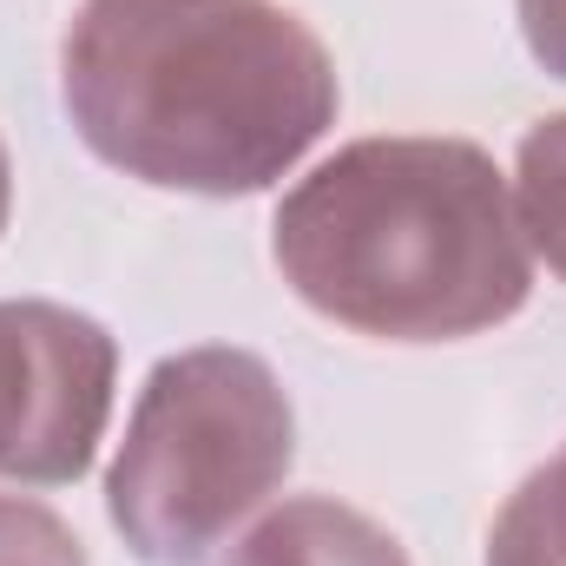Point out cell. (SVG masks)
<instances>
[{"label":"cell","instance_id":"cell-5","mask_svg":"<svg viewBox=\"0 0 566 566\" xmlns=\"http://www.w3.org/2000/svg\"><path fill=\"white\" fill-rule=\"evenodd\" d=\"M218 566H409V554L363 507L329 494H296L271 507Z\"/></svg>","mask_w":566,"mask_h":566},{"label":"cell","instance_id":"cell-7","mask_svg":"<svg viewBox=\"0 0 566 566\" xmlns=\"http://www.w3.org/2000/svg\"><path fill=\"white\" fill-rule=\"evenodd\" d=\"M488 566H566V448L547 454L494 514Z\"/></svg>","mask_w":566,"mask_h":566},{"label":"cell","instance_id":"cell-2","mask_svg":"<svg viewBox=\"0 0 566 566\" xmlns=\"http://www.w3.org/2000/svg\"><path fill=\"white\" fill-rule=\"evenodd\" d=\"M271 258L316 316L376 343L501 329L534 290L507 178L474 139L343 145L283 191Z\"/></svg>","mask_w":566,"mask_h":566},{"label":"cell","instance_id":"cell-10","mask_svg":"<svg viewBox=\"0 0 566 566\" xmlns=\"http://www.w3.org/2000/svg\"><path fill=\"white\" fill-rule=\"evenodd\" d=\"M7 211H13V165H7V145H0V231H7Z\"/></svg>","mask_w":566,"mask_h":566},{"label":"cell","instance_id":"cell-6","mask_svg":"<svg viewBox=\"0 0 566 566\" xmlns=\"http://www.w3.org/2000/svg\"><path fill=\"white\" fill-rule=\"evenodd\" d=\"M514 218L527 251L547 258V271L566 283V113L527 126L514 158Z\"/></svg>","mask_w":566,"mask_h":566},{"label":"cell","instance_id":"cell-3","mask_svg":"<svg viewBox=\"0 0 566 566\" xmlns=\"http://www.w3.org/2000/svg\"><path fill=\"white\" fill-rule=\"evenodd\" d=\"M296 461L277 369L251 349H178L145 376L106 474V521L145 566H198L231 541Z\"/></svg>","mask_w":566,"mask_h":566},{"label":"cell","instance_id":"cell-9","mask_svg":"<svg viewBox=\"0 0 566 566\" xmlns=\"http://www.w3.org/2000/svg\"><path fill=\"white\" fill-rule=\"evenodd\" d=\"M521 40L554 80H566V0H521Z\"/></svg>","mask_w":566,"mask_h":566},{"label":"cell","instance_id":"cell-1","mask_svg":"<svg viewBox=\"0 0 566 566\" xmlns=\"http://www.w3.org/2000/svg\"><path fill=\"white\" fill-rule=\"evenodd\" d=\"M80 145L151 191H271L336 126L343 86L283 0H80L60 46Z\"/></svg>","mask_w":566,"mask_h":566},{"label":"cell","instance_id":"cell-8","mask_svg":"<svg viewBox=\"0 0 566 566\" xmlns=\"http://www.w3.org/2000/svg\"><path fill=\"white\" fill-rule=\"evenodd\" d=\"M0 566H86V547L53 507L0 494Z\"/></svg>","mask_w":566,"mask_h":566},{"label":"cell","instance_id":"cell-4","mask_svg":"<svg viewBox=\"0 0 566 566\" xmlns=\"http://www.w3.org/2000/svg\"><path fill=\"white\" fill-rule=\"evenodd\" d=\"M119 343L99 316L0 296V481L73 488L113 422Z\"/></svg>","mask_w":566,"mask_h":566}]
</instances>
